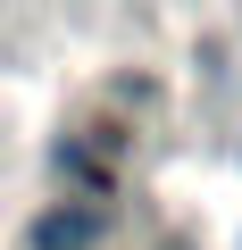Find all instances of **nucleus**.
Returning <instances> with one entry per match:
<instances>
[{"label":"nucleus","instance_id":"f257e3e1","mask_svg":"<svg viewBox=\"0 0 242 250\" xmlns=\"http://www.w3.org/2000/svg\"><path fill=\"white\" fill-rule=\"evenodd\" d=\"M92 242H100V217L92 208H50L34 225V250H92Z\"/></svg>","mask_w":242,"mask_h":250}]
</instances>
